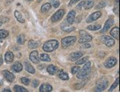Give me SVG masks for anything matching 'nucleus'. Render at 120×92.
Masks as SVG:
<instances>
[{
  "label": "nucleus",
  "instance_id": "1",
  "mask_svg": "<svg viewBox=\"0 0 120 92\" xmlns=\"http://www.w3.org/2000/svg\"><path fill=\"white\" fill-rule=\"evenodd\" d=\"M59 47V43L56 40H49L46 41L43 45V50L46 52H52Z\"/></svg>",
  "mask_w": 120,
  "mask_h": 92
},
{
  "label": "nucleus",
  "instance_id": "2",
  "mask_svg": "<svg viewBox=\"0 0 120 92\" xmlns=\"http://www.w3.org/2000/svg\"><path fill=\"white\" fill-rule=\"evenodd\" d=\"M91 62L89 61H86V64L84 65V66L82 67V69H80V70L78 71L77 74V79H80V80H83L86 77V76L90 73L91 71Z\"/></svg>",
  "mask_w": 120,
  "mask_h": 92
},
{
  "label": "nucleus",
  "instance_id": "3",
  "mask_svg": "<svg viewBox=\"0 0 120 92\" xmlns=\"http://www.w3.org/2000/svg\"><path fill=\"white\" fill-rule=\"evenodd\" d=\"M77 40V38L75 36H68L66 38H64L61 40V44L64 48H67L73 45Z\"/></svg>",
  "mask_w": 120,
  "mask_h": 92
},
{
  "label": "nucleus",
  "instance_id": "4",
  "mask_svg": "<svg viewBox=\"0 0 120 92\" xmlns=\"http://www.w3.org/2000/svg\"><path fill=\"white\" fill-rule=\"evenodd\" d=\"M80 38L79 39V43L80 44H84L86 42H89L93 39L92 36L91 35L88 34L84 30H80Z\"/></svg>",
  "mask_w": 120,
  "mask_h": 92
},
{
  "label": "nucleus",
  "instance_id": "5",
  "mask_svg": "<svg viewBox=\"0 0 120 92\" xmlns=\"http://www.w3.org/2000/svg\"><path fill=\"white\" fill-rule=\"evenodd\" d=\"M101 41L108 47H113L115 44V40L108 35H102L101 37Z\"/></svg>",
  "mask_w": 120,
  "mask_h": 92
},
{
  "label": "nucleus",
  "instance_id": "6",
  "mask_svg": "<svg viewBox=\"0 0 120 92\" xmlns=\"http://www.w3.org/2000/svg\"><path fill=\"white\" fill-rule=\"evenodd\" d=\"M108 85V82L106 80H102L97 83L94 88V91H103Z\"/></svg>",
  "mask_w": 120,
  "mask_h": 92
},
{
  "label": "nucleus",
  "instance_id": "7",
  "mask_svg": "<svg viewBox=\"0 0 120 92\" xmlns=\"http://www.w3.org/2000/svg\"><path fill=\"white\" fill-rule=\"evenodd\" d=\"M64 14H65V11H64V10H58V11H57L52 16V22H58L59 20H60L63 17H64Z\"/></svg>",
  "mask_w": 120,
  "mask_h": 92
},
{
  "label": "nucleus",
  "instance_id": "8",
  "mask_svg": "<svg viewBox=\"0 0 120 92\" xmlns=\"http://www.w3.org/2000/svg\"><path fill=\"white\" fill-rule=\"evenodd\" d=\"M101 16H102V13L100 11L94 12V13L91 14L90 16L88 17V18L86 20V22L87 23H91L92 22H94V21H96V20H97L99 18H100Z\"/></svg>",
  "mask_w": 120,
  "mask_h": 92
},
{
  "label": "nucleus",
  "instance_id": "9",
  "mask_svg": "<svg viewBox=\"0 0 120 92\" xmlns=\"http://www.w3.org/2000/svg\"><path fill=\"white\" fill-rule=\"evenodd\" d=\"M116 63H117V60L115 58L110 57L105 60V63H104V65H105V66L106 68L110 69V68L113 67L114 66H116Z\"/></svg>",
  "mask_w": 120,
  "mask_h": 92
},
{
  "label": "nucleus",
  "instance_id": "10",
  "mask_svg": "<svg viewBox=\"0 0 120 92\" xmlns=\"http://www.w3.org/2000/svg\"><path fill=\"white\" fill-rule=\"evenodd\" d=\"M30 59L32 62L35 64H38L40 62V59H39V55L38 52L36 50L33 51L32 52L30 55Z\"/></svg>",
  "mask_w": 120,
  "mask_h": 92
},
{
  "label": "nucleus",
  "instance_id": "11",
  "mask_svg": "<svg viewBox=\"0 0 120 92\" xmlns=\"http://www.w3.org/2000/svg\"><path fill=\"white\" fill-rule=\"evenodd\" d=\"M2 74L4 76V79H6V80H8L10 83H12L13 82L14 79H15V76L13 75V73H11L10 71H8V70H4L2 71Z\"/></svg>",
  "mask_w": 120,
  "mask_h": 92
},
{
  "label": "nucleus",
  "instance_id": "12",
  "mask_svg": "<svg viewBox=\"0 0 120 92\" xmlns=\"http://www.w3.org/2000/svg\"><path fill=\"white\" fill-rule=\"evenodd\" d=\"M75 11H70L67 15V17H66V22L69 25H71L74 23L75 22Z\"/></svg>",
  "mask_w": 120,
  "mask_h": 92
},
{
  "label": "nucleus",
  "instance_id": "13",
  "mask_svg": "<svg viewBox=\"0 0 120 92\" xmlns=\"http://www.w3.org/2000/svg\"><path fill=\"white\" fill-rule=\"evenodd\" d=\"M113 18H108L107 21H106V22L105 23V26H104V27H103V29L101 30V33H106L108 30L111 28V27L112 26V25L113 24Z\"/></svg>",
  "mask_w": 120,
  "mask_h": 92
},
{
  "label": "nucleus",
  "instance_id": "14",
  "mask_svg": "<svg viewBox=\"0 0 120 92\" xmlns=\"http://www.w3.org/2000/svg\"><path fill=\"white\" fill-rule=\"evenodd\" d=\"M40 92H50L52 91V87L49 83H43L40 86Z\"/></svg>",
  "mask_w": 120,
  "mask_h": 92
},
{
  "label": "nucleus",
  "instance_id": "15",
  "mask_svg": "<svg viewBox=\"0 0 120 92\" xmlns=\"http://www.w3.org/2000/svg\"><path fill=\"white\" fill-rule=\"evenodd\" d=\"M14 55L12 52H7L4 55V60L8 63H10L13 61Z\"/></svg>",
  "mask_w": 120,
  "mask_h": 92
},
{
  "label": "nucleus",
  "instance_id": "16",
  "mask_svg": "<svg viewBox=\"0 0 120 92\" xmlns=\"http://www.w3.org/2000/svg\"><path fill=\"white\" fill-rule=\"evenodd\" d=\"M57 72H58V77L60 79L63 80H68L69 79V75H68V74L66 73L65 71H64V70H59L57 71Z\"/></svg>",
  "mask_w": 120,
  "mask_h": 92
},
{
  "label": "nucleus",
  "instance_id": "17",
  "mask_svg": "<svg viewBox=\"0 0 120 92\" xmlns=\"http://www.w3.org/2000/svg\"><path fill=\"white\" fill-rule=\"evenodd\" d=\"M82 55V53L81 52H73L70 55V58L69 59L71 61H76L79 58H80Z\"/></svg>",
  "mask_w": 120,
  "mask_h": 92
},
{
  "label": "nucleus",
  "instance_id": "18",
  "mask_svg": "<svg viewBox=\"0 0 120 92\" xmlns=\"http://www.w3.org/2000/svg\"><path fill=\"white\" fill-rule=\"evenodd\" d=\"M111 35L112 37H113L114 38H116L117 40H119V28L118 27H113L111 30Z\"/></svg>",
  "mask_w": 120,
  "mask_h": 92
},
{
  "label": "nucleus",
  "instance_id": "19",
  "mask_svg": "<svg viewBox=\"0 0 120 92\" xmlns=\"http://www.w3.org/2000/svg\"><path fill=\"white\" fill-rule=\"evenodd\" d=\"M23 67H22V65L21 63L19 62H16L15 63L13 66H12V69L15 71V72H20L22 70Z\"/></svg>",
  "mask_w": 120,
  "mask_h": 92
},
{
  "label": "nucleus",
  "instance_id": "20",
  "mask_svg": "<svg viewBox=\"0 0 120 92\" xmlns=\"http://www.w3.org/2000/svg\"><path fill=\"white\" fill-rule=\"evenodd\" d=\"M46 70H47L48 72L52 74V75H53L55 74V73H57V71H58V68L56 67L54 65H49L47 66V68H46Z\"/></svg>",
  "mask_w": 120,
  "mask_h": 92
},
{
  "label": "nucleus",
  "instance_id": "21",
  "mask_svg": "<svg viewBox=\"0 0 120 92\" xmlns=\"http://www.w3.org/2000/svg\"><path fill=\"white\" fill-rule=\"evenodd\" d=\"M25 69L30 74H35V70L34 67L28 62L25 63Z\"/></svg>",
  "mask_w": 120,
  "mask_h": 92
},
{
  "label": "nucleus",
  "instance_id": "22",
  "mask_svg": "<svg viewBox=\"0 0 120 92\" xmlns=\"http://www.w3.org/2000/svg\"><path fill=\"white\" fill-rule=\"evenodd\" d=\"M14 16H15V17L16 18V19H17V21L18 22H21V23H24V18H23V16H22V13H21L19 11H15V12H14Z\"/></svg>",
  "mask_w": 120,
  "mask_h": 92
},
{
  "label": "nucleus",
  "instance_id": "23",
  "mask_svg": "<svg viewBox=\"0 0 120 92\" xmlns=\"http://www.w3.org/2000/svg\"><path fill=\"white\" fill-rule=\"evenodd\" d=\"M51 8V4L49 3H46L44 4H43L42 7L41 8V11L43 13H46Z\"/></svg>",
  "mask_w": 120,
  "mask_h": 92
},
{
  "label": "nucleus",
  "instance_id": "24",
  "mask_svg": "<svg viewBox=\"0 0 120 92\" xmlns=\"http://www.w3.org/2000/svg\"><path fill=\"white\" fill-rule=\"evenodd\" d=\"M39 46V43L38 41H35L34 40H30L28 42V47L30 49H35Z\"/></svg>",
  "mask_w": 120,
  "mask_h": 92
},
{
  "label": "nucleus",
  "instance_id": "25",
  "mask_svg": "<svg viewBox=\"0 0 120 92\" xmlns=\"http://www.w3.org/2000/svg\"><path fill=\"white\" fill-rule=\"evenodd\" d=\"M39 59L41 61H44V62H50L51 61V58H49V56L47 54H41Z\"/></svg>",
  "mask_w": 120,
  "mask_h": 92
},
{
  "label": "nucleus",
  "instance_id": "26",
  "mask_svg": "<svg viewBox=\"0 0 120 92\" xmlns=\"http://www.w3.org/2000/svg\"><path fill=\"white\" fill-rule=\"evenodd\" d=\"M13 90L15 92H27L28 91L26 88H23L22 86H19V85H15L13 87Z\"/></svg>",
  "mask_w": 120,
  "mask_h": 92
},
{
  "label": "nucleus",
  "instance_id": "27",
  "mask_svg": "<svg viewBox=\"0 0 120 92\" xmlns=\"http://www.w3.org/2000/svg\"><path fill=\"white\" fill-rule=\"evenodd\" d=\"M25 40L26 38L24 35H19L17 38V43L19 44H24L25 43Z\"/></svg>",
  "mask_w": 120,
  "mask_h": 92
},
{
  "label": "nucleus",
  "instance_id": "28",
  "mask_svg": "<svg viewBox=\"0 0 120 92\" xmlns=\"http://www.w3.org/2000/svg\"><path fill=\"white\" fill-rule=\"evenodd\" d=\"M9 35V33L7 30L4 29H0V39H4L5 38H7Z\"/></svg>",
  "mask_w": 120,
  "mask_h": 92
},
{
  "label": "nucleus",
  "instance_id": "29",
  "mask_svg": "<svg viewBox=\"0 0 120 92\" xmlns=\"http://www.w3.org/2000/svg\"><path fill=\"white\" fill-rule=\"evenodd\" d=\"M84 7L86 10H88V9H90L93 6H94V2L93 1H87V2H85V4H84Z\"/></svg>",
  "mask_w": 120,
  "mask_h": 92
},
{
  "label": "nucleus",
  "instance_id": "30",
  "mask_svg": "<svg viewBox=\"0 0 120 92\" xmlns=\"http://www.w3.org/2000/svg\"><path fill=\"white\" fill-rule=\"evenodd\" d=\"M88 57H84V58H82L81 59H78L76 61V64L77 65H81V64H83V63H85L86 61H88Z\"/></svg>",
  "mask_w": 120,
  "mask_h": 92
},
{
  "label": "nucleus",
  "instance_id": "31",
  "mask_svg": "<svg viewBox=\"0 0 120 92\" xmlns=\"http://www.w3.org/2000/svg\"><path fill=\"white\" fill-rule=\"evenodd\" d=\"M101 28V26L100 24H96V25H89L88 26L87 29L89 30H98Z\"/></svg>",
  "mask_w": 120,
  "mask_h": 92
},
{
  "label": "nucleus",
  "instance_id": "32",
  "mask_svg": "<svg viewBox=\"0 0 120 92\" xmlns=\"http://www.w3.org/2000/svg\"><path fill=\"white\" fill-rule=\"evenodd\" d=\"M61 29L66 33H71V31H73V30L75 29L74 27H70V26L69 27H66L65 25H64V26L63 25V26L61 27Z\"/></svg>",
  "mask_w": 120,
  "mask_h": 92
},
{
  "label": "nucleus",
  "instance_id": "33",
  "mask_svg": "<svg viewBox=\"0 0 120 92\" xmlns=\"http://www.w3.org/2000/svg\"><path fill=\"white\" fill-rule=\"evenodd\" d=\"M119 78L118 77V78H116V80L113 83V84L111 85V87L110 88V89H109L108 91H113V89H115L116 87H117V85H119Z\"/></svg>",
  "mask_w": 120,
  "mask_h": 92
},
{
  "label": "nucleus",
  "instance_id": "34",
  "mask_svg": "<svg viewBox=\"0 0 120 92\" xmlns=\"http://www.w3.org/2000/svg\"><path fill=\"white\" fill-rule=\"evenodd\" d=\"M21 82L25 85H28L30 83V80L29 78H27V77H22L21 79Z\"/></svg>",
  "mask_w": 120,
  "mask_h": 92
},
{
  "label": "nucleus",
  "instance_id": "35",
  "mask_svg": "<svg viewBox=\"0 0 120 92\" xmlns=\"http://www.w3.org/2000/svg\"><path fill=\"white\" fill-rule=\"evenodd\" d=\"M105 5H106V3H105V2L102 1V2H100V4H99L96 7V9H100V8H103V7H105Z\"/></svg>",
  "mask_w": 120,
  "mask_h": 92
},
{
  "label": "nucleus",
  "instance_id": "36",
  "mask_svg": "<svg viewBox=\"0 0 120 92\" xmlns=\"http://www.w3.org/2000/svg\"><path fill=\"white\" fill-rule=\"evenodd\" d=\"M79 70H80V67H78V66H73L71 68V73L72 74L77 73Z\"/></svg>",
  "mask_w": 120,
  "mask_h": 92
},
{
  "label": "nucleus",
  "instance_id": "37",
  "mask_svg": "<svg viewBox=\"0 0 120 92\" xmlns=\"http://www.w3.org/2000/svg\"><path fill=\"white\" fill-rule=\"evenodd\" d=\"M38 85H39V81L38 80H33V82H32V85H33V87H34V88H36V87L38 86Z\"/></svg>",
  "mask_w": 120,
  "mask_h": 92
},
{
  "label": "nucleus",
  "instance_id": "38",
  "mask_svg": "<svg viewBox=\"0 0 120 92\" xmlns=\"http://www.w3.org/2000/svg\"><path fill=\"white\" fill-rule=\"evenodd\" d=\"M84 4H85V1H82L81 2H80L79 4H78V5L77 6V10H79V11H80V10L82 9V6L84 5Z\"/></svg>",
  "mask_w": 120,
  "mask_h": 92
},
{
  "label": "nucleus",
  "instance_id": "39",
  "mask_svg": "<svg viewBox=\"0 0 120 92\" xmlns=\"http://www.w3.org/2000/svg\"><path fill=\"white\" fill-rule=\"evenodd\" d=\"M80 0H71L70 2L69 3V7H71L72 5H74L76 3H77L78 2H80Z\"/></svg>",
  "mask_w": 120,
  "mask_h": 92
},
{
  "label": "nucleus",
  "instance_id": "40",
  "mask_svg": "<svg viewBox=\"0 0 120 92\" xmlns=\"http://www.w3.org/2000/svg\"><path fill=\"white\" fill-rule=\"evenodd\" d=\"M52 6L55 8H58L60 6V2H58V1H54L52 2Z\"/></svg>",
  "mask_w": 120,
  "mask_h": 92
},
{
  "label": "nucleus",
  "instance_id": "41",
  "mask_svg": "<svg viewBox=\"0 0 120 92\" xmlns=\"http://www.w3.org/2000/svg\"><path fill=\"white\" fill-rule=\"evenodd\" d=\"M89 47H91V45L89 44H85L82 46V48H89Z\"/></svg>",
  "mask_w": 120,
  "mask_h": 92
},
{
  "label": "nucleus",
  "instance_id": "42",
  "mask_svg": "<svg viewBox=\"0 0 120 92\" xmlns=\"http://www.w3.org/2000/svg\"><path fill=\"white\" fill-rule=\"evenodd\" d=\"M3 63V60H2V58L0 57V66H2V64Z\"/></svg>",
  "mask_w": 120,
  "mask_h": 92
},
{
  "label": "nucleus",
  "instance_id": "43",
  "mask_svg": "<svg viewBox=\"0 0 120 92\" xmlns=\"http://www.w3.org/2000/svg\"><path fill=\"white\" fill-rule=\"evenodd\" d=\"M2 91H3V92H10L11 91H10V89H7V88H6V89H4Z\"/></svg>",
  "mask_w": 120,
  "mask_h": 92
},
{
  "label": "nucleus",
  "instance_id": "44",
  "mask_svg": "<svg viewBox=\"0 0 120 92\" xmlns=\"http://www.w3.org/2000/svg\"><path fill=\"white\" fill-rule=\"evenodd\" d=\"M2 22H0V27H1V25H2Z\"/></svg>",
  "mask_w": 120,
  "mask_h": 92
},
{
  "label": "nucleus",
  "instance_id": "45",
  "mask_svg": "<svg viewBox=\"0 0 120 92\" xmlns=\"http://www.w3.org/2000/svg\"><path fill=\"white\" fill-rule=\"evenodd\" d=\"M30 1H32V0H30Z\"/></svg>",
  "mask_w": 120,
  "mask_h": 92
}]
</instances>
